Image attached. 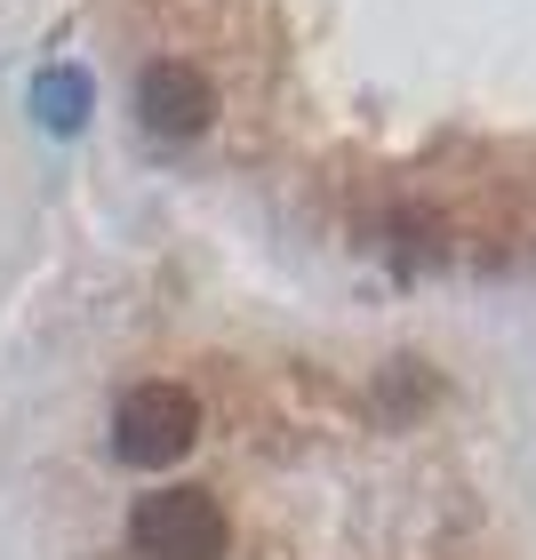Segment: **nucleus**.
Listing matches in <instances>:
<instances>
[{
  "label": "nucleus",
  "instance_id": "obj_1",
  "mask_svg": "<svg viewBox=\"0 0 536 560\" xmlns=\"http://www.w3.org/2000/svg\"><path fill=\"white\" fill-rule=\"evenodd\" d=\"M200 441V400L185 385H168V376H144L113 400V456L137 472H161L176 456H193Z\"/></svg>",
  "mask_w": 536,
  "mask_h": 560
},
{
  "label": "nucleus",
  "instance_id": "obj_2",
  "mask_svg": "<svg viewBox=\"0 0 536 560\" xmlns=\"http://www.w3.org/2000/svg\"><path fill=\"white\" fill-rule=\"evenodd\" d=\"M137 560H224V504L209 489H161L129 521Z\"/></svg>",
  "mask_w": 536,
  "mask_h": 560
},
{
  "label": "nucleus",
  "instance_id": "obj_3",
  "mask_svg": "<svg viewBox=\"0 0 536 560\" xmlns=\"http://www.w3.org/2000/svg\"><path fill=\"white\" fill-rule=\"evenodd\" d=\"M137 120H144L152 144H193V137L217 120L209 72L185 65V57H152V65L137 72Z\"/></svg>",
  "mask_w": 536,
  "mask_h": 560
},
{
  "label": "nucleus",
  "instance_id": "obj_4",
  "mask_svg": "<svg viewBox=\"0 0 536 560\" xmlns=\"http://www.w3.org/2000/svg\"><path fill=\"white\" fill-rule=\"evenodd\" d=\"M89 105H96V96H89V72L81 65H48L33 81V120L48 137H81L89 129Z\"/></svg>",
  "mask_w": 536,
  "mask_h": 560
}]
</instances>
